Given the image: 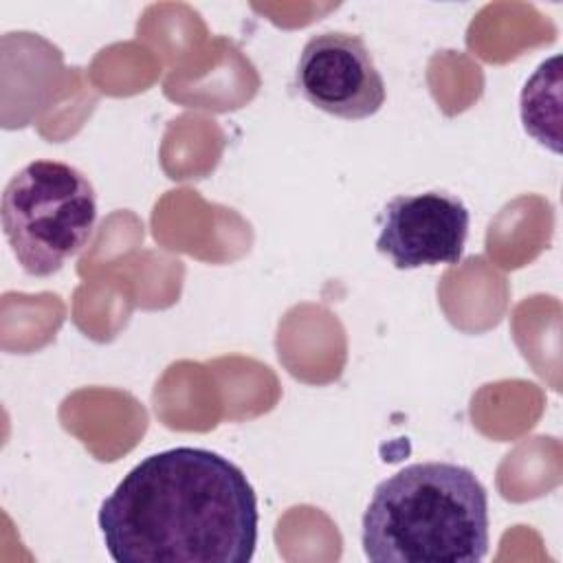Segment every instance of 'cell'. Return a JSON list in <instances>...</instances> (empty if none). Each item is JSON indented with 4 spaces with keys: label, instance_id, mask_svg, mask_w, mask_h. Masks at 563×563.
<instances>
[{
    "label": "cell",
    "instance_id": "cell-4",
    "mask_svg": "<svg viewBox=\"0 0 563 563\" xmlns=\"http://www.w3.org/2000/svg\"><path fill=\"white\" fill-rule=\"evenodd\" d=\"M295 84L314 108L361 121L385 103V81L361 35L325 31L312 35L297 59Z\"/></svg>",
    "mask_w": 563,
    "mask_h": 563
},
{
    "label": "cell",
    "instance_id": "cell-5",
    "mask_svg": "<svg viewBox=\"0 0 563 563\" xmlns=\"http://www.w3.org/2000/svg\"><path fill=\"white\" fill-rule=\"evenodd\" d=\"M471 213L446 191L394 196L378 216L376 251L398 271L457 264L464 253Z\"/></svg>",
    "mask_w": 563,
    "mask_h": 563
},
{
    "label": "cell",
    "instance_id": "cell-2",
    "mask_svg": "<svg viewBox=\"0 0 563 563\" xmlns=\"http://www.w3.org/2000/svg\"><path fill=\"white\" fill-rule=\"evenodd\" d=\"M361 541L374 563H479L488 493L462 464H409L374 488Z\"/></svg>",
    "mask_w": 563,
    "mask_h": 563
},
{
    "label": "cell",
    "instance_id": "cell-1",
    "mask_svg": "<svg viewBox=\"0 0 563 563\" xmlns=\"http://www.w3.org/2000/svg\"><path fill=\"white\" fill-rule=\"evenodd\" d=\"M257 521L244 471L200 446L147 455L99 508L103 543L117 563H246Z\"/></svg>",
    "mask_w": 563,
    "mask_h": 563
},
{
    "label": "cell",
    "instance_id": "cell-3",
    "mask_svg": "<svg viewBox=\"0 0 563 563\" xmlns=\"http://www.w3.org/2000/svg\"><path fill=\"white\" fill-rule=\"evenodd\" d=\"M0 218L22 271L48 277L92 238L97 194L77 167L40 158L11 176L2 191Z\"/></svg>",
    "mask_w": 563,
    "mask_h": 563
}]
</instances>
